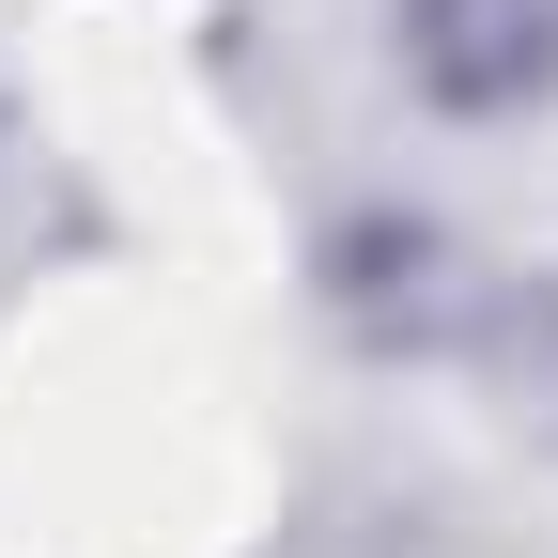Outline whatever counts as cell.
<instances>
[{
  "mask_svg": "<svg viewBox=\"0 0 558 558\" xmlns=\"http://www.w3.org/2000/svg\"><path fill=\"white\" fill-rule=\"evenodd\" d=\"M311 279H326V326L357 341V357H403V373H465L481 326H497V295H512L497 248H465L450 218H403V202H357Z\"/></svg>",
  "mask_w": 558,
  "mask_h": 558,
  "instance_id": "6da1fadb",
  "label": "cell"
},
{
  "mask_svg": "<svg viewBox=\"0 0 558 558\" xmlns=\"http://www.w3.org/2000/svg\"><path fill=\"white\" fill-rule=\"evenodd\" d=\"M388 78L435 124H543L558 109V0H388Z\"/></svg>",
  "mask_w": 558,
  "mask_h": 558,
  "instance_id": "7a4b0ae2",
  "label": "cell"
},
{
  "mask_svg": "<svg viewBox=\"0 0 558 558\" xmlns=\"http://www.w3.org/2000/svg\"><path fill=\"white\" fill-rule=\"evenodd\" d=\"M465 373L497 388L527 435H558V264H512V295H497V326H481Z\"/></svg>",
  "mask_w": 558,
  "mask_h": 558,
  "instance_id": "3957f363",
  "label": "cell"
}]
</instances>
